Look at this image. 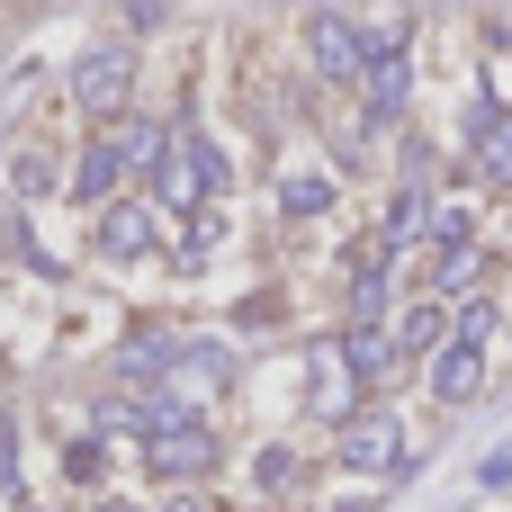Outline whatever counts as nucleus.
Instances as JSON below:
<instances>
[{
  "mask_svg": "<svg viewBox=\"0 0 512 512\" xmlns=\"http://www.w3.org/2000/svg\"><path fill=\"white\" fill-rule=\"evenodd\" d=\"M324 207H333V180L324 171H297L288 180V216H324Z\"/></svg>",
  "mask_w": 512,
  "mask_h": 512,
  "instance_id": "nucleus-17",
  "label": "nucleus"
},
{
  "mask_svg": "<svg viewBox=\"0 0 512 512\" xmlns=\"http://www.w3.org/2000/svg\"><path fill=\"white\" fill-rule=\"evenodd\" d=\"M432 279H441V288H468V279H477V243H459V252H441V270H432Z\"/></svg>",
  "mask_w": 512,
  "mask_h": 512,
  "instance_id": "nucleus-21",
  "label": "nucleus"
},
{
  "mask_svg": "<svg viewBox=\"0 0 512 512\" xmlns=\"http://www.w3.org/2000/svg\"><path fill=\"white\" fill-rule=\"evenodd\" d=\"M288 477H297V459H288V450L270 441V450L252 459V486H261V495H288Z\"/></svg>",
  "mask_w": 512,
  "mask_h": 512,
  "instance_id": "nucleus-19",
  "label": "nucleus"
},
{
  "mask_svg": "<svg viewBox=\"0 0 512 512\" xmlns=\"http://www.w3.org/2000/svg\"><path fill=\"white\" fill-rule=\"evenodd\" d=\"M306 45H315V72H324V81H360V72H369V36H360L351 18H333V9L306 18Z\"/></svg>",
  "mask_w": 512,
  "mask_h": 512,
  "instance_id": "nucleus-6",
  "label": "nucleus"
},
{
  "mask_svg": "<svg viewBox=\"0 0 512 512\" xmlns=\"http://www.w3.org/2000/svg\"><path fill=\"white\" fill-rule=\"evenodd\" d=\"M9 180H18V198H54V162H45V153H18Z\"/></svg>",
  "mask_w": 512,
  "mask_h": 512,
  "instance_id": "nucleus-18",
  "label": "nucleus"
},
{
  "mask_svg": "<svg viewBox=\"0 0 512 512\" xmlns=\"http://www.w3.org/2000/svg\"><path fill=\"white\" fill-rule=\"evenodd\" d=\"M144 468H153L162 486H198V477L216 468V432L198 423L189 396H153V405H144Z\"/></svg>",
  "mask_w": 512,
  "mask_h": 512,
  "instance_id": "nucleus-1",
  "label": "nucleus"
},
{
  "mask_svg": "<svg viewBox=\"0 0 512 512\" xmlns=\"http://www.w3.org/2000/svg\"><path fill=\"white\" fill-rule=\"evenodd\" d=\"M477 387H486V342H441L432 351V396L441 405H468Z\"/></svg>",
  "mask_w": 512,
  "mask_h": 512,
  "instance_id": "nucleus-9",
  "label": "nucleus"
},
{
  "mask_svg": "<svg viewBox=\"0 0 512 512\" xmlns=\"http://www.w3.org/2000/svg\"><path fill=\"white\" fill-rule=\"evenodd\" d=\"M99 512H135V504H99Z\"/></svg>",
  "mask_w": 512,
  "mask_h": 512,
  "instance_id": "nucleus-24",
  "label": "nucleus"
},
{
  "mask_svg": "<svg viewBox=\"0 0 512 512\" xmlns=\"http://www.w3.org/2000/svg\"><path fill=\"white\" fill-rule=\"evenodd\" d=\"M126 99H135V45H90L72 63V108L81 117H126Z\"/></svg>",
  "mask_w": 512,
  "mask_h": 512,
  "instance_id": "nucleus-3",
  "label": "nucleus"
},
{
  "mask_svg": "<svg viewBox=\"0 0 512 512\" xmlns=\"http://www.w3.org/2000/svg\"><path fill=\"white\" fill-rule=\"evenodd\" d=\"M153 189L171 198V207H198V198H216L225 189V153L207 144V135H171V153H162V171H153Z\"/></svg>",
  "mask_w": 512,
  "mask_h": 512,
  "instance_id": "nucleus-4",
  "label": "nucleus"
},
{
  "mask_svg": "<svg viewBox=\"0 0 512 512\" xmlns=\"http://www.w3.org/2000/svg\"><path fill=\"white\" fill-rule=\"evenodd\" d=\"M342 342H351V360H360V378H387V369L405 360V342H396V324H351Z\"/></svg>",
  "mask_w": 512,
  "mask_h": 512,
  "instance_id": "nucleus-14",
  "label": "nucleus"
},
{
  "mask_svg": "<svg viewBox=\"0 0 512 512\" xmlns=\"http://www.w3.org/2000/svg\"><path fill=\"white\" fill-rule=\"evenodd\" d=\"M387 234H396V243H405V234H432V189H423V180H405V198L387 207Z\"/></svg>",
  "mask_w": 512,
  "mask_h": 512,
  "instance_id": "nucleus-16",
  "label": "nucleus"
},
{
  "mask_svg": "<svg viewBox=\"0 0 512 512\" xmlns=\"http://www.w3.org/2000/svg\"><path fill=\"white\" fill-rule=\"evenodd\" d=\"M387 297H396V234H387V243H369V252L351 261V297H342V306H351V324H378V315H387Z\"/></svg>",
  "mask_w": 512,
  "mask_h": 512,
  "instance_id": "nucleus-7",
  "label": "nucleus"
},
{
  "mask_svg": "<svg viewBox=\"0 0 512 512\" xmlns=\"http://www.w3.org/2000/svg\"><path fill=\"white\" fill-rule=\"evenodd\" d=\"M360 90H369V117L396 126V117H405V90H414V54H369Z\"/></svg>",
  "mask_w": 512,
  "mask_h": 512,
  "instance_id": "nucleus-10",
  "label": "nucleus"
},
{
  "mask_svg": "<svg viewBox=\"0 0 512 512\" xmlns=\"http://www.w3.org/2000/svg\"><path fill=\"white\" fill-rule=\"evenodd\" d=\"M171 135H180V126H162V117H126V135H117V144H126V171H135V180H153V171H162V153H171Z\"/></svg>",
  "mask_w": 512,
  "mask_h": 512,
  "instance_id": "nucleus-13",
  "label": "nucleus"
},
{
  "mask_svg": "<svg viewBox=\"0 0 512 512\" xmlns=\"http://www.w3.org/2000/svg\"><path fill=\"white\" fill-rule=\"evenodd\" d=\"M90 243H99V261H117V270H126V261H144V252H153V216H144V207H117V198H108V207H99V234H90Z\"/></svg>",
  "mask_w": 512,
  "mask_h": 512,
  "instance_id": "nucleus-8",
  "label": "nucleus"
},
{
  "mask_svg": "<svg viewBox=\"0 0 512 512\" xmlns=\"http://www.w3.org/2000/svg\"><path fill=\"white\" fill-rule=\"evenodd\" d=\"M459 243H477V225H468V207H441L432 216V252H459Z\"/></svg>",
  "mask_w": 512,
  "mask_h": 512,
  "instance_id": "nucleus-20",
  "label": "nucleus"
},
{
  "mask_svg": "<svg viewBox=\"0 0 512 512\" xmlns=\"http://www.w3.org/2000/svg\"><path fill=\"white\" fill-rule=\"evenodd\" d=\"M117 180H135V171H126V144H117V135H99V144L81 153V171H72V198H81V207H108V198H117Z\"/></svg>",
  "mask_w": 512,
  "mask_h": 512,
  "instance_id": "nucleus-11",
  "label": "nucleus"
},
{
  "mask_svg": "<svg viewBox=\"0 0 512 512\" xmlns=\"http://www.w3.org/2000/svg\"><path fill=\"white\" fill-rule=\"evenodd\" d=\"M441 333H450V324H441V297H414V306L396 315V342H405V360L441 351Z\"/></svg>",
  "mask_w": 512,
  "mask_h": 512,
  "instance_id": "nucleus-15",
  "label": "nucleus"
},
{
  "mask_svg": "<svg viewBox=\"0 0 512 512\" xmlns=\"http://www.w3.org/2000/svg\"><path fill=\"white\" fill-rule=\"evenodd\" d=\"M162 512H198V495H171V504H162Z\"/></svg>",
  "mask_w": 512,
  "mask_h": 512,
  "instance_id": "nucleus-23",
  "label": "nucleus"
},
{
  "mask_svg": "<svg viewBox=\"0 0 512 512\" xmlns=\"http://www.w3.org/2000/svg\"><path fill=\"white\" fill-rule=\"evenodd\" d=\"M360 396H369V378H360L351 342H306V414L351 423V414H360Z\"/></svg>",
  "mask_w": 512,
  "mask_h": 512,
  "instance_id": "nucleus-2",
  "label": "nucleus"
},
{
  "mask_svg": "<svg viewBox=\"0 0 512 512\" xmlns=\"http://www.w3.org/2000/svg\"><path fill=\"white\" fill-rule=\"evenodd\" d=\"M171 378H180V396H216V387L234 378V360H225L216 342H207V351H198V342H180V351H171Z\"/></svg>",
  "mask_w": 512,
  "mask_h": 512,
  "instance_id": "nucleus-12",
  "label": "nucleus"
},
{
  "mask_svg": "<svg viewBox=\"0 0 512 512\" xmlns=\"http://www.w3.org/2000/svg\"><path fill=\"white\" fill-rule=\"evenodd\" d=\"M342 468H351V477H414L405 423H396V414H351V423H342Z\"/></svg>",
  "mask_w": 512,
  "mask_h": 512,
  "instance_id": "nucleus-5",
  "label": "nucleus"
},
{
  "mask_svg": "<svg viewBox=\"0 0 512 512\" xmlns=\"http://www.w3.org/2000/svg\"><path fill=\"white\" fill-rule=\"evenodd\" d=\"M486 333H504V315H495V306H486V297H477V306H468V315H459V342H486Z\"/></svg>",
  "mask_w": 512,
  "mask_h": 512,
  "instance_id": "nucleus-22",
  "label": "nucleus"
}]
</instances>
